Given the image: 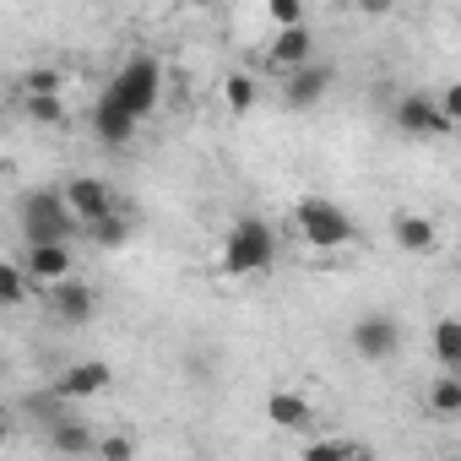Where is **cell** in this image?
<instances>
[{"instance_id":"obj_1","label":"cell","mask_w":461,"mask_h":461,"mask_svg":"<svg viewBox=\"0 0 461 461\" xmlns=\"http://www.w3.org/2000/svg\"><path fill=\"white\" fill-rule=\"evenodd\" d=\"M277 261V234L267 217H234V228L222 234V272L228 277H261Z\"/></svg>"},{"instance_id":"obj_2","label":"cell","mask_w":461,"mask_h":461,"mask_svg":"<svg viewBox=\"0 0 461 461\" xmlns=\"http://www.w3.org/2000/svg\"><path fill=\"white\" fill-rule=\"evenodd\" d=\"M294 228H299V240H304L310 250H348V245L358 240L353 217H348L337 201H326V195H299V201H294Z\"/></svg>"},{"instance_id":"obj_3","label":"cell","mask_w":461,"mask_h":461,"mask_svg":"<svg viewBox=\"0 0 461 461\" xmlns=\"http://www.w3.org/2000/svg\"><path fill=\"white\" fill-rule=\"evenodd\" d=\"M158 93H163V66H158V55H131V60L114 71V82H109V98H114L125 114H136V120H147V114L158 109Z\"/></svg>"},{"instance_id":"obj_4","label":"cell","mask_w":461,"mask_h":461,"mask_svg":"<svg viewBox=\"0 0 461 461\" xmlns=\"http://www.w3.org/2000/svg\"><path fill=\"white\" fill-rule=\"evenodd\" d=\"M82 222L71 217L66 195L60 190H28L23 195V240L39 245V240H77Z\"/></svg>"},{"instance_id":"obj_5","label":"cell","mask_w":461,"mask_h":461,"mask_svg":"<svg viewBox=\"0 0 461 461\" xmlns=\"http://www.w3.org/2000/svg\"><path fill=\"white\" fill-rule=\"evenodd\" d=\"M391 125H396L402 136H418V141H439V136L456 131V125L439 114V104H434L429 93H402V98L391 104Z\"/></svg>"},{"instance_id":"obj_6","label":"cell","mask_w":461,"mask_h":461,"mask_svg":"<svg viewBox=\"0 0 461 461\" xmlns=\"http://www.w3.org/2000/svg\"><path fill=\"white\" fill-rule=\"evenodd\" d=\"M348 342H353V353L364 364H391L402 353V321L396 315H358L353 331H348Z\"/></svg>"},{"instance_id":"obj_7","label":"cell","mask_w":461,"mask_h":461,"mask_svg":"<svg viewBox=\"0 0 461 461\" xmlns=\"http://www.w3.org/2000/svg\"><path fill=\"white\" fill-rule=\"evenodd\" d=\"M60 195H66V206H71V217H77V222H93V217H104V212H114V206H120L114 185H109V179H98V174H71V179L60 185Z\"/></svg>"},{"instance_id":"obj_8","label":"cell","mask_w":461,"mask_h":461,"mask_svg":"<svg viewBox=\"0 0 461 461\" xmlns=\"http://www.w3.org/2000/svg\"><path fill=\"white\" fill-rule=\"evenodd\" d=\"M23 272H28L33 288H50V283H60V277H71V272H77L71 240H39V245H28V250H23Z\"/></svg>"},{"instance_id":"obj_9","label":"cell","mask_w":461,"mask_h":461,"mask_svg":"<svg viewBox=\"0 0 461 461\" xmlns=\"http://www.w3.org/2000/svg\"><path fill=\"white\" fill-rule=\"evenodd\" d=\"M337 82V66H321V60H304L294 71H283V104L288 109H315Z\"/></svg>"},{"instance_id":"obj_10","label":"cell","mask_w":461,"mask_h":461,"mask_svg":"<svg viewBox=\"0 0 461 461\" xmlns=\"http://www.w3.org/2000/svg\"><path fill=\"white\" fill-rule=\"evenodd\" d=\"M109 385H114V369H109L104 358H82V364H66L50 391H55L60 402H87V396H104Z\"/></svg>"},{"instance_id":"obj_11","label":"cell","mask_w":461,"mask_h":461,"mask_svg":"<svg viewBox=\"0 0 461 461\" xmlns=\"http://www.w3.org/2000/svg\"><path fill=\"white\" fill-rule=\"evenodd\" d=\"M304 60H315V33H310L304 23H294V28H277V39H272L267 55H261V71H267V77H283V71H294V66H304Z\"/></svg>"},{"instance_id":"obj_12","label":"cell","mask_w":461,"mask_h":461,"mask_svg":"<svg viewBox=\"0 0 461 461\" xmlns=\"http://www.w3.org/2000/svg\"><path fill=\"white\" fill-rule=\"evenodd\" d=\"M391 245H396L402 256H434V250H439V228H434V217L396 212V217H391Z\"/></svg>"},{"instance_id":"obj_13","label":"cell","mask_w":461,"mask_h":461,"mask_svg":"<svg viewBox=\"0 0 461 461\" xmlns=\"http://www.w3.org/2000/svg\"><path fill=\"white\" fill-rule=\"evenodd\" d=\"M87 120H93V136H98L104 147H131V136H136V125H141V120H136V114H125L109 93L93 104V114H87Z\"/></svg>"},{"instance_id":"obj_14","label":"cell","mask_w":461,"mask_h":461,"mask_svg":"<svg viewBox=\"0 0 461 461\" xmlns=\"http://www.w3.org/2000/svg\"><path fill=\"white\" fill-rule=\"evenodd\" d=\"M50 299H55V315H60L66 326H87V321H93V310H98L93 288H87V283H77V272H71V277H60V283H50Z\"/></svg>"},{"instance_id":"obj_15","label":"cell","mask_w":461,"mask_h":461,"mask_svg":"<svg viewBox=\"0 0 461 461\" xmlns=\"http://www.w3.org/2000/svg\"><path fill=\"white\" fill-rule=\"evenodd\" d=\"M267 418H272L277 429H288V434H310V429L321 423V412H315L299 391H272V396H267Z\"/></svg>"},{"instance_id":"obj_16","label":"cell","mask_w":461,"mask_h":461,"mask_svg":"<svg viewBox=\"0 0 461 461\" xmlns=\"http://www.w3.org/2000/svg\"><path fill=\"white\" fill-rule=\"evenodd\" d=\"M93 429L82 423V418H71V412H60V418H50V445L55 450H66V456H87L93 450Z\"/></svg>"},{"instance_id":"obj_17","label":"cell","mask_w":461,"mask_h":461,"mask_svg":"<svg viewBox=\"0 0 461 461\" xmlns=\"http://www.w3.org/2000/svg\"><path fill=\"white\" fill-rule=\"evenodd\" d=\"M256 104H261V82L250 71H228L222 77V109L228 114H250Z\"/></svg>"},{"instance_id":"obj_18","label":"cell","mask_w":461,"mask_h":461,"mask_svg":"<svg viewBox=\"0 0 461 461\" xmlns=\"http://www.w3.org/2000/svg\"><path fill=\"white\" fill-rule=\"evenodd\" d=\"M429 412L434 418H461V369H445V375H434V385H429Z\"/></svg>"},{"instance_id":"obj_19","label":"cell","mask_w":461,"mask_h":461,"mask_svg":"<svg viewBox=\"0 0 461 461\" xmlns=\"http://www.w3.org/2000/svg\"><path fill=\"white\" fill-rule=\"evenodd\" d=\"M82 234L93 240V245H104V250H120L125 240H131V217L114 206V212H104V217H93V222H82Z\"/></svg>"},{"instance_id":"obj_20","label":"cell","mask_w":461,"mask_h":461,"mask_svg":"<svg viewBox=\"0 0 461 461\" xmlns=\"http://www.w3.org/2000/svg\"><path fill=\"white\" fill-rule=\"evenodd\" d=\"M434 358H439V369H461V321L456 315L434 321Z\"/></svg>"},{"instance_id":"obj_21","label":"cell","mask_w":461,"mask_h":461,"mask_svg":"<svg viewBox=\"0 0 461 461\" xmlns=\"http://www.w3.org/2000/svg\"><path fill=\"white\" fill-rule=\"evenodd\" d=\"M304 456H310V461H358V456H369V445H364V439L321 434V439H310V445H304Z\"/></svg>"},{"instance_id":"obj_22","label":"cell","mask_w":461,"mask_h":461,"mask_svg":"<svg viewBox=\"0 0 461 461\" xmlns=\"http://www.w3.org/2000/svg\"><path fill=\"white\" fill-rule=\"evenodd\" d=\"M23 114L33 125H66V93H23Z\"/></svg>"},{"instance_id":"obj_23","label":"cell","mask_w":461,"mask_h":461,"mask_svg":"<svg viewBox=\"0 0 461 461\" xmlns=\"http://www.w3.org/2000/svg\"><path fill=\"white\" fill-rule=\"evenodd\" d=\"M28 294H33V283H28V272H23V261H0V310L28 304Z\"/></svg>"},{"instance_id":"obj_24","label":"cell","mask_w":461,"mask_h":461,"mask_svg":"<svg viewBox=\"0 0 461 461\" xmlns=\"http://www.w3.org/2000/svg\"><path fill=\"white\" fill-rule=\"evenodd\" d=\"M17 93H66V71H55V66H33V71H23Z\"/></svg>"},{"instance_id":"obj_25","label":"cell","mask_w":461,"mask_h":461,"mask_svg":"<svg viewBox=\"0 0 461 461\" xmlns=\"http://www.w3.org/2000/svg\"><path fill=\"white\" fill-rule=\"evenodd\" d=\"M93 450L109 456V461H131L136 456V439L131 434H104V439H93Z\"/></svg>"},{"instance_id":"obj_26","label":"cell","mask_w":461,"mask_h":461,"mask_svg":"<svg viewBox=\"0 0 461 461\" xmlns=\"http://www.w3.org/2000/svg\"><path fill=\"white\" fill-rule=\"evenodd\" d=\"M267 12L277 28H294V23H304V0H267Z\"/></svg>"},{"instance_id":"obj_27","label":"cell","mask_w":461,"mask_h":461,"mask_svg":"<svg viewBox=\"0 0 461 461\" xmlns=\"http://www.w3.org/2000/svg\"><path fill=\"white\" fill-rule=\"evenodd\" d=\"M434 104H439V114H445V120H450V125H456V120H461V87H445V93H439V98H434Z\"/></svg>"},{"instance_id":"obj_28","label":"cell","mask_w":461,"mask_h":461,"mask_svg":"<svg viewBox=\"0 0 461 461\" xmlns=\"http://www.w3.org/2000/svg\"><path fill=\"white\" fill-rule=\"evenodd\" d=\"M353 6H358L364 17H385V12H396V0H353Z\"/></svg>"},{"instance_id":"obj_29","label":"cell","mask_w":461,"mask_h":461,"mask_svg":"<svg viewBox=\"0 0 461 461\" xmlns=\"http://www.w3.org/2000/svg\"><path fill=\"white\" fill-rule=\"evenodd\" d=\"M12 445V423H6V412H0V450Z\"/></svg>"},{"instance_id":"obj_30","label":"cell","mask_w":461,"mask_h":461,"mask_svg":"<svg viewBox=\"0 0 461 461\" xmlns=\"http://www.w3.org/2000/svg\"><path fill=\"white\" fill-rule=\"evenodd\" d=\"M185 6H190V12H206V6H217V0H185Z\"/></svg>"}]
</instances>
